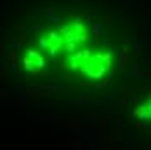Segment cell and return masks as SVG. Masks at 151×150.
Here are the masks:
<instances>
[{"label":"cell","mask_w":151,"mask_h":150,"mask_svg":"<svg viewBox=\"0 0 151 150\" xmlns=\"http://www.w3.org/2000/svg\"><path fill=\"white\" fill-rule=\"evenodd\" d=\"M61 39L68 44H78V42H83L87 39V33H85V28L82 26L80 21H75L71 25H66V26H61V30L58 31Z\"/></svg>","instance_id":"cell-1"},{"label":"cell","mask_w":151,"mask_h":150,"mask_svg":"<svg viewBox=\"0 0 151 150\" xmlns=\"http://www.w3.org/2000/svg\"><path fill=\"white\" fill-rule=\"evenodd\" d=\"M91 30H92V37H94L96 40H99V39L104 35V26H103V23H99V21H92Z\"/></svg>","instance_id":"cell-2"},{"label":"cell","mask_w":151,"mask_h":150,"mask_svg":"<svg viewBox=\"0 0 151 150\" xmlns=\"http://www.w3.org/2000/svg\"><path fill=\"white\" fill-rule=\"evenodd\" d=\"M130 65V49L123 47L120 51V58H118V66H127Z\"/></svg>","instance_id":"cell-3"},{"label":"cell","mask_w":151,"mask_h":150,"mask_svg":"<svg viewBox=\"0 0 151 150\" xmlns=\"http://www.w3.org/2000/svg\"><path fill=\"white\" fill-rule=\"evenodd\" d=\"M40 14L45 16V23H47V25H56V23H59V17L54 14V11H52V9H47V11H40Z\"/></svg>","instance_id":"cell-4"},{"label":"cell","mask_w":151,"mask_h":150,"mask_svg":"<svg viewBox=\"0 0 151 150\" xmlns=\"http://www.w3.org/2000/svg\"><path fill=\"white\" fill-rule=\"evenodd\" d=\"M142 42H144V35H142V33H139V39L134 40V51H136L137 56H141V54H142Z\"/></svg>","instance_id":"cell-5"},{"label":"cell","mask_w":151,"mask_h":150,"mask_svg":"<svg viewBox=\"0 0 151 150\" xmlns=\"http://www.w3.org/2000/svg\"><path fill=\"white\" fill-rule=\"evenodd\" d=\"M101 61H103V65L106 66V70H109V68L113 66V54H111V52L101 54Z\"/></svg>","instance_id":"cell-6"},{"label":"cell","mask_w":151,"mask_h":150,"mask_svg":"<svg viewBox=\"0 0 151 150\" xmlns=\"http://www.w3.org/2000/svg\"><path fill=\"white\" fill-rule=\"evenodd\" d=\"M7 65H9L11 72L16 70V51H9V54H7Z\"/></svg>","instance_id":"cell-7"},{"label":"cell","mask_w":151,"mask_h":150,"mask_svg":"<svg viewBox=\"0 0 151 150\" xmlns=\"http://www.w3.org/2000/svg\"><path fill=\"white\" fill-rule=\"evenodd\" d=\"M33 66H35L37 70H40V68L45 66V58H44V54H38V56L33 60Z\"/></svg>","instance_id":"cell-8"},{"label":"cell","mask_w":151,"mask_h":150,"mask_svg":"<svg viewBox=\"0 0 151 150\" xmlns=\"http://www.w3.org/2000/svg\"><path fill=\"white\" fill-rule=\"evenodd\" d=\"M38 44H40V47H42L44 51H47V49H49L50 42H49V39H47V35H45V33H42V35L38 37Z\"/></svg>","instance_id":"cell-9"},{"label":"cell","mask_w":151,"mask_h":150,"mask_svg":"<svg viewBox=\"0 0 151 150\" xmlns=\"http://www.w3.org/2000/svg\"><path fill=\"white\" fill-rule=\"evenodd\" d=\"M61 47H64V51H66L68 54H73L76 49H78V47H76V44H68V42H64Z\"/></svg>","instance_id":"cell-10"},{"label":"cell","mask_w":151,"mask_h":150,"mask_svg":"<svg viewBox=\"0 0 151 150\" xmlns=\"http://www.w3.org/2000/svg\"><path fill=\"white\" fill-rule=\"evenodd\" d=\"M23 65H24V68H26L28 72H31V70L35 68V66H33V61H31L30 58H26V56L23 58Z\"/></svg>","instance_id":"cell-11"},{"label":"cell","mask_w":151,"mask_h":150,"mask_svg":"<svg viewBox=\"0 0 151 150\" xmlns=\"http://www.w3.org/2000/svg\"><path fill=\"white\" fill-rule=\"evenodd\" d=\"M38 54H40V52H38L37 49H33V47H30V49H28V54H26V58H30V60L33 61L35 58H37V56H38Z\"/></svg>","instance_id":"cell-12"},{"label":"cell","mask_w":151,"mask_h":150,"mask_svg":"<svg viewBox=\"0 0 151 150\" xmlns=\"http://www.w3.org/2000/svg\"><path fill=\"white\" fill-rule=\"evenodd\" d=\"M104 86H106V84H92L91 89L92 91H103V89H104Z\"/></svg>","instance_id":"cell-13"},{"label":"cell","mask_w":151,"mask_h":150,"mask_svg":"<svg viewBox=\"0 0 151 150\" xmlns=\"http://www.w3.org/2000/svg\"><path fill=\"white\" fill-rule=\"evenodd\" d=\"M0 79H4V80H5V82H7V80H9V79H11V75L7 74V72H4V70H0Z\"/></svg>","instance_id":"cell-14"},{"label":"cell","mask_w":151,"mask_h":150,"mask_svg":"<svg viewBox=\"0 0 151 150\" xmlns=\"http://www.w3.org/2000/svg\"><path fill=\"white\" fill-rule=\"evenodd\" d=\"M2 56H4V44L0 42V60H2Z\"/></svg>","instance_id":"cell-15"},{"label":"cell","mask_w":151,"mask_h":150,"mask_svg":"<svg viewBox=\"0 0 151 150\" xmlns=\"http://www.w3.org/2000/svg\"><path fill=\"white\" fill-rule=\"evenodd\" d=\"M59 70H61V72H64V70H66V63H61V65H59Z\"/></svg>","instance_id":"cell-16"},{"label":"cell","mask_w":151,"mask_h":150,"mask_svg":"<svg viewBox=\"0 0 151 150\" xmlns=\"http://www.w3.org/2000/svg\"><path fill=\"white\" fill-rule=\"evenodd\" d=\"M103 45H104V47H109V40H108V39H104V40H103Z\"/></svg>","instance_id":"cell-17"},{"label":"cell","mask_w":151,"mask_h":150,"mask_svg":"<svg viewBox=\"0 0 151 150\" xmlns=\"http://www.w3.org/2000/svg\"><path fill=\"white\" fill-rule=\"evenodd\" d=\"M66 2H80V0H66Z\"/></svg>","instance_id":"cell-18"}]
</instances>
